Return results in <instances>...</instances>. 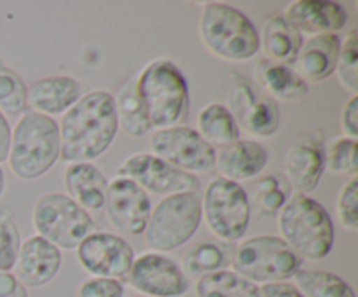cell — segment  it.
<instances>
[{
	"instance_id": "cell-9",
	"label": "cell",
	"mask_w": 358,
	"mask_h": 297,
	"mask_svg": "<svg viewBox=\"0 0 358 297\" xmlns=\"http://www.w3.org/2000/svg\"><path fill=\"white\" fill-rule=\"evenodd\" d=\"M31 222L38 236L59 250H73L84 238L94 233L91 213L59 192H49L37 199L31 212Z\"/></svg>"
},
{
	"instance_id": "cell-1",
	"label": "cell",
	"mask_w": 358,
	"mask_h": 297,
	"mask_svg": "<svg viewBox=\"0 0 358 297\" xmlns=\"http://www.w3.org/2000/svg\"><path fill=\"white\" fill-rule=\"evenodd\" d=\"M59 157L66 163H90L107 152L119 131L114 96L105 89L84 93L63 114Z\"/></svg>"
},
{
	"instance_id": "cell-38",
	"label": "cell",
	"mask_w": 358,
	"mask_h": 297,
	"mask_svg": "<svg viewBox=\"0 0 358 297\" xmlns=\"http://www.w3.org/2000/svg\"><path fill=\"white\" fill-rule=\"evenodd\" d=\"M0 297H30L28 289L14 276L13 271L0 273Z\"/></svg>"
},
{
	"instance_id": "cell-21",
	"label": "cell",
	"mask_w": 358,
	"mask_h": 297,
	"mask_svg": "<svg viewBox=\"0 0 358 297\" xmlns=\"http://www.w3.org/2000/svg\"><path fill=\"white\" fill-rule=\"evenodd\" d=\"M341 38L338 34L315 35L304 41L296 61L292 63L294 70L311 82H324L332 73H336V65L339 58Z\"/></svg>"
},
{
	"instance_id": "cell-27",
	"label": "cell",
	"mask_w": 358,
	"mask_h": 297,
	"mask_svg": "<svg viewBox=\"0 0 358 297\" xmlns=\"http://www.w3.org/2000/svg\"><path fill=\"white\" fill-rule=\"evenodd\" d=\"M114 105L115 115H117V124L126 135L138 138V136L147 135L152 129L133 79L126 80L119 87L114 96Z\"/></svg>"
},
{
	"instance_id": "cell-24",
	"label": "cell",
	"mask_w": 358,
	"mask_h": 297,
	"mask_svg": "<svg viewBox=\"0 0 358 297\" xmlns=\"http://www.w3.org/2000/svg\"><path fill=\"white\" fill-rule=\"evenodd\" d=\"M304 44V37L282 16L266 21L261 37V48L266 59L280 65H292Z\"/></svg>"
},
{
	"instance_id": "cell-30",
	"label": "cell",
	"mask_w": 358,
	"mask_h": 297,
	"mask_svg": "<svg viewBox=\"0 0 358 297\" xmlns=\"http://www.w3.org/2000/svg\"><path fill=\"white\" fill-rule=\"evenodd\" d=\"M290 198V185L276 175H266L254 187V205L262 217L278 215Z\"/></svg>"
},
{
	"instance_id": "cell-42",
	"label": "cell",
	"mask_w": 358,
	"mask_h": 297,
	"mask_svg": "<svg viewBox=\"0 0 358 297\" xmlns=\"http://www.w3.org/2000/svg\"><path fill=\"white\" fill-rule=\"evenodd\" d=\"M133 297H145V296H140V294H138V296H133Z\"/></svg>"
},
{
	"instance_id": "cell-36",
	"label": "cell",
	"mask_w": 358,
	"mask_h": 297,
	"mask_svg": "<svg viewBox=\"0 0 358 297\" xmlns=\"http://www.w3.org/2000/svg\"><path fill=\"white\" fill-rule=\"evenodd\" d=\"M77 297H124V285L121 280L91 276L80 283Z\"/></svg>"
},
{
	"instance_id": "cell-32",
	"label": "cell",
	"mask_w": 358,
	"mask_h": 297,
	"mask_svg": "<svg viewBox=\"0 0 358 297\" xmlns=\"http://www.w3.org/2000/svg\"><path fill=\"white\" fill-rule=\"evenodd\" d=\"M358 142L357 140L336 138L329 147H325V168L334 175H350L357 177L358 171Z\"/></svg>"
},
{
	"instance_id": "cell-16",
	"label": "cell",
	"mask_w": 358,
	"mask_h": 297,
	"mask_svg": "<svg viewBox=\"0 0 358 297\" xmlns=\"http://www.w3.org/2000/svg\"><path fill=\"white\" fill-rule=\"evenodd\" d=\"M325 171V142L320 133L301 135L287 147L283 173L290 189L308 194L320 184Z\"/></svg>"
},
{
	"instance_id": "cell-5",
	"label": "cell",
	"mask_w": 358,
	"mask_h": 297,
	"mask_svg": "<svg viewBox=\"0 0 358 297\" xmlns=\"http://www.w3.org/2000/svg\"><path fill=\"white\" fill-rule=\"evenodd\" d=\"M199 38L213 56L226 61H247L261 49V35L238 7L206 2L199 14Z\"/></svg>"
},
{
	"instance_id": "cell-13",
	"label": "cell",
	"mask_w": 358,
	"mask_h": 297,
	"mask_svg": "<svg viewBox=\"0 0 358 297\" xmlns=\"http://www.w3.org/2000/svg\"><path fill=\"white\" fill-rule=\"evenodd\" d=\"M128 282L145 297H182L191 287L180 264L159 252H143L133 259Z\"/></svg>"
},
{
	"instance_id": "cell-15",
	"label": "cell",
	"mask_w": 358,
	"mask_h": 297,
	"mask_svg": "<svg viewBox=\"0 0 358 297\" xmlns=\"http://www.w3.org/2000/svg\"><path fill=\"white\" fill-rule=\"evenodd\" d=\"M105 208L115 229L131 236H140L149 222L152 203L149 194L135 182L115 177L108 182Z\"/></svg>"
},
{
	"instance_id": "cell-39",
	"label": "cell",
	"mask_w": 358,
	"mask_h": 297,
	"mask_svg": "<svg viewBox=\"0 0 358 297\" xmlns=\"http://www.w3.org/2000/svg\"><path fill=\"white\" fill-rule=\"evenodd\" d=\"M259 297H304L290 282L266 283L259 287Z\"/></svg>"
},
{
	"instance_id": "cell-33",
	"label": "cell",
	"mask_w": 358,
	"mask_h": 297,
	"mask_svg": "<svg viewBox=\"0 0 358 297\" xmlns=\"http://www.w3.org/2000/svg\"><path fill=\"white\" fill-rule=\"evenodd\" d=\"M336 73L345 89L352 94L358 93V34L355 30L348 31L345 41H341Z\"/></svg>"
},
{
	"instance_id": "cell-2",
	"label": "cell",
	"mask_w": 358,
	"mask_h": 297,
	"mask_svg": "<svg viewBox=\"0 0 358 297\" xmlns=\"http://www.w3.org/2000/svg\"><path fill=\"white\" fill-rule=\"evenodd\" d=\"M152 129L180 126L189 115L191 96L184 73L170 59H154L135 80Z\"/></svg>"
},
{
	"instance_id": "cell-22",
	"label": "cell",
	"mask_w": 358,
	"mask_h": 297,
	"mask_svg": "<svg viewBox=\"0 0 358 297\" xmlns=\"http://www.w3.org/2000/svg\"><path fill=\"white\" fill-rule=\"evenodd\" d=\"M66 196L83 210L100 212L107 201L108 182L105 175L91 163H72L65 170Z\"/></svg>"
},
{
	"instance_id": "cell-31",
	"label": "cell",
	"mask_w": 358,
	"mask_h": 297,
	"mask_svg": "<svg viewBox=\"0 0 358 297\" xmlns=\"http://www.w3.org/2000/svg\"><path fill=\"white\" fill-rule=\"evenodd\" d=\"M27 93L20 73L6 65H0V112L3 115H21L27 110Z\"/></svg>"
},
{
	"instance_id": "cell-25",
	"label": "cell",
	"mask_w": 358,
	"mask_h": 297,
	"mask_svg": "<svg viewBox=\"0 0 358 297\" xmlns=\"http://www.w3.org/2000/svg\"><path fill=\"white\" fill-rule=\"evenodd\" d=\"M233 254L234 247L231 243L203 241L185 252V255L182 257L180 269L187 276V280H198L210 273L227 269V266H231L233 262Z\"/></svg>"
},
{
	"instance_id": "cell-37",
	"label": "cell",
	"mask_w": 358,
	"mask_h": 297,
	"mask_svg": "<svg viewBox=\"0 0 358 297\" xmlns=\"http://www.w3.org/2000/svg\"><path fill=\"white\" fill-rule=\"evenodd\" d=\"M341 131L346 138H358V96L352 94L341 110Z\"/></svg>"
},
{
	"instance_id": "cell-18",
	"label": "cell",
	"mask_w": 358,
	"mask_h": 297,
	"mask_svg": "<svg viewBox=\"0 0 358 297\" xmlns=\"http://www.w3.org/2000/svg\"><path fill=\"white\" fill-rule=\"evenodd\" d=\"M301 35L338 34L346 27L348 13L345 7L331 0H296L283 14Z\"/></svg>"
},
{
	"instance_id": "cell-26",
	"label": "cell",
	"mask_w": 358,
	"mask_h": 297,
	"mask_svg": "<svg viewBox=\"0 0 358 297\" xmlns=\"http://www.w3.org/2000/svg\"><path fill=\"white\" fill-rule=\"evenodd\" d=\"M196 124H198L196 131L212 147H226L240 140L241 136L240 126L224 103H210L201 108L198 119H196Z\"/></svg>"
},
{
	"instance_id": "cell-8",
	"label": "cell",
	"mask_w": 358,
	"mask_h": 297,
	"mask_svg": "<svg viewBox=\"0 0 358 297\" xmlns=\"http://www.w3.org/2000/svg\"><path fill=\"white\" fill-rule=\"evenodd\" d=\"M201 213L210 233L224 243L233 245L247 234L252 203L243 185L217 177L206 185Z\"/></svg>"
},
{
	"instance_id": "cell-7",
	"label": "cell",
	"mask_w": 358,
	"mask_h": 297,
	"mask_svg": "<svg viewBox=\"0 0 358 297\" xmlns=\"http://www.w3.org/2000/svg\"><path fill=\"white\" fill-rule=\"evenodd\" d=\"M201 220V198L198 192L164 196L150 212L143 240L150 252L164 254L177 250L198 233Z\"/></svg>"
},
{
	"instance_id": "cell-23",
	"label": "cell",
	"mask_w": 358,
	"mask_h": 297,
	"mask_svg": "<svg viewBox=\"0 0 358 297\" xmlns=\"http://www.w3.org/2000/svg\"><path fill=\"white\" fill-rule=\"evenodd\" d=\"M255 77L261 82L262 91L275 101H297L310 93L306 80L290 65L261 59L255 65Z\"/></svg>"
},
{
	"instance_id": "cell-17",
	"label": "cell",
	"mask_w": 358,
	"mask_h": 297,
	"mask_svg": "<svg viewBox=\"0 0 358 297\" xmlns=\"http://www.w3.org/2000/svg\"><path fill=\"white\" fill-rule=\"evenodd\" d=\"M62 250L38 234L27 238L17 252L14 276L24 287H44L62 269Z\"/></svg>"
},
{
	"instance_id": "cell-40",
	"label": "cell",
	"mask_w": 358,
	"mask_h": 297,
	"mask_svg": "<svg viewBox=\"0 0 358 297\" xmlns=\"http://www.w3.org/2000/svg\"><path fill=\"white\" fill-rule=\"evenodd\" d=\"M10 129L9 121H7L6 115L0 112V163L7 161L9 157V147H10Z\"/></svg>"
},
{
	"instance_id": "cell-41",
	"label": "cell",
	"mask_w": 358,
	"mask_h": 297,
	"mask_svg": "<svg viewBox=\"0 0 358 297\" xmlns=\"http://www.w3.org/2000/svg\"><path fill=\"white\" fill-rule=\"evenodd\" d=\"M3 191H6V173H3L2 166H0V198H2Z\"/></svg>"
},
{
	"instance_id": "cell-14",
	"label": "cell",
	"mask_w": 358,
	"mask_h": 297,
	"mask_svg": "<svg viewBox=\"0 0 358 297\" xmlns=\"http://www.w3.org/2000/svg\"><path fill=\"white\" fill-rule=\"evenodd\" d=\"M76 250L77 261L84 271L98 278H124L135 259L131 245L124 238L105 231L91 233L80 241Z\"/></svg>"
},
{
	"instance_id": "cell-20",
	"label": "cell",
	"mask_w": 358,
	"mask_h": 297,
	"mask_svg": "<svg viewBox=\"0 0 358 297\" xmlns=\"http://www.w3.org/2000/svg\"><path fill=\"white\" fill-rule=\"evenodd\" d=\"M266 166H268V152L255 140H236L222 147L215 156V168L220 178L236 184L259 177Z\"/></svg>"
},
{
	"instance_id": "cell-34",
	"label": "cell",
	"mask_w": 358,
	"mask_h": 297,
	"mask_svg": "<svg viewBox=\"0 0 358 297\" xmlns=\"http://www.w3.org/2000/svg\"><path fill=\"white\" fill-rule=\"evenodd\" d=\"M21 247L20 229L10 212L0 213V273L13 271Z\"/></svg>"
},
{
	"instance_id": "cell-28",
	"label": "cell",
	"mask_w": 358,
	"mask_h": 297,
	"mask_svg": "<svg viewBox=\"0 0 358 297\" xmlns=\"http://www.w3.org/2000/svg\"><path fill=\"white\" fill-rule=\"evenodd\" d=\"M196 297H259V285L231 269L210 273L196 280Z\"/></svg>"
},
{
	"instance_id": "cell-29",
	"label": "cell",
	"mask_w": 358,
	"mask_h": 297,
	"mask_svg": "<svg viewBox=\"0 0 358 297\" xmlns=\"http://www.w3.org/2000/svg\"><path fill=\"white\" fill-rule=\"evenodd\" d=\"M292 280L304 297H357L345 278L325 269L301 268Z\"/></svg>"
},
{
	"instance_id": "cell-12",
	"label": "cell",
	"mask_w": 358,
	"mask_h": 297,
	"mask_svg": "<svg viewBox=\"0 0 358 297\" xmlns=\"http://www.w3.org/2000/svg\"><path fill=\"white\" fill-rule=\"evenodd\" d=\"M115 177L129 178L145 192L157 196L178 194V192H198V177L177 170L152 154H133L122 161L115 170Z\"/></svg>"
},
{
	"instance_id": "cell-6",
	"label": "cell",
	"mask_w": 358,
	"mask_h": 297,
	"mask_svg": "<svg viewBox=\"0 0 358 297\" xmlns=\"http://www.w3.org/2000/svg\"><path fill=\"white\" fill-rule=\"evenodd\" d=\"M233 271L255 285L289 282L303 268V259L280 236L261 234L234 247Z\"/></svg>"
},
{
	"instance_id": "cell-4",
	"label": "cell",
	"mask_w": 358,
	"mask_h": 297,
	"mask_svg": "<svg viewBox=\"0 0 358 297\" xmlns=\"http://www.w3.org/2000/svg\"><path fill=\"white\" fill-rule=\"evenodd\" d=\"M280 238L304 261H322L334 248V222L308 194H294L278 213Z\"/></svg>"
},
{
	"instance_id": "cell-11",
	"label": "cell",
	"mask_w": 358,
	"mask_h": 297,
	"mask_svg": "<svg viewBox=\"0 0 358 297\" xmlns=\"http://www.w3.org/2000/svg\"><path fill=\"white\" fill-rule=\"evenodd\" d=\"M226 107L240 129L243 128L250 135L269 138L280 126L278 103L243 77H236L231 84Z\"/></svg>"
},
{
	"instance_id": "cell-19",
	"label": "cell",
	"mask_w": 358,
	"mask_h": 297,
	"mask_svg": "<svg viewBox=\"0 0 358 297\" xmlns=\"http://www.w3.org/2000/svg\"><path fill=\"white\" fill-rule=\"evenodd\" d=\"M84 94L83 84L72 75L42 77L28 87L27 107L37 114L52 115L65 114Z\"/></svg>"
},
{
	"instance_id": "cell-10",
	"label": "cell",
	"mask_w": 358,
	"mask_h": 297,
	"mask_svg": "<svg viewBox=\"0 0 358 297\" xmlns=\"http://www.w3.org/2000/svg\"><path fill=\"white\" fill-rule=\"evenodd\" d=\"M149 147L152 156L185 173H208L215 168V147L187 126L154 129Z\"/></svg>"
},
{
	"instance_id": "cell-3",
	"label": "cell",
	"mask_w": 358,
	"mask_h": 297,
	"mask_svg": "<svg viewBox=\"0 0 358 297\" xmlns=\"http://www.w3.org/2000/svg\"><path fill=\"white\" fill-rule=\"evenodd\" d=\"M58 122L48 115L24 110L10 133L9 166L20 180H37L59 159Z\"/></svg>"
},
{
	"instance_id": "cell-35",
	"label": "cell",
	"mask_w": 358,
	"mask_h": 297,
	"mask_svg": "<svg viewBox=\"0 0 358 297\" xmlns=\"http://www.w3.org/2000/svg\"><path fill=\"white\" fill-rule=\"evenodd\" d=\"M336 213L345 229L355 233L358 229V178L350 177L341 187L336 203Z\"/></svg>"
}]
</instances>
